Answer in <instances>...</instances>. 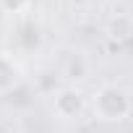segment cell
<instances>
[{
  "instance_id": "cell-1",
  "label": "cell",
  "mask_w": 133,
  "mask_h": 133,
  "mask_svg": "<svg viewBox=\"0 0 133 133\" xmlns=\"http://www.w3.org/2000/svg\"><path fill=\"white\" fill-rule=\"evenodd\" d=\"M91 110L99 120L104 123H117V120H125L133 110V102H130V94L117 86V84H104L97 94H94V102H91Z\"/></svg>"
},
{
  "instance_id": "cell-2",
  "label": "cell",
  "mask_w": 133,
  "mask_h": 133,
  "mask_svg": "<svg viewBox=\"0 0 133 133\" xmlns=\"http://www.w3.org/2000/svg\"><path fill=\"white\" fill-rule=\"evenodd\" d=\"M84 107H86V99H84V94H81L78 89H63V91L55 94V102H52V110H55L57 117H63V120L78 117V115L84 112Z\"/></svg>"
},
{
  "instance_id": "cell-4",
  "label": "cell",
  "mask_w": 133,
  "mask_h": 133,
  "mask_svg": "<svg viewBox=\"0 0 133 133\" xmlns=\"http://www.w3.org/2000/svg\"><path fill=\"white\" fill-rule=\"evenodd\" d=\"M29 3L31 0H0V8L8 11V13H21L29 8Z\"/></svg>"
},
{
  "instance_id": "cell-3",
  "label": "cell",
  "mask_w": 133,
  "mask_h": 133,
  "mask_svg": "<svg viewBox=\"0 0 133 133\" xmlns=\"http://www.w3.org/2000/svg\"><path fill=\"white\" fill-rule=\"evenodd\" d=\"M21 81V71L18 65L13 63V57L8 55H0V91H8Z\"/></svg>"
}]
</instances>
